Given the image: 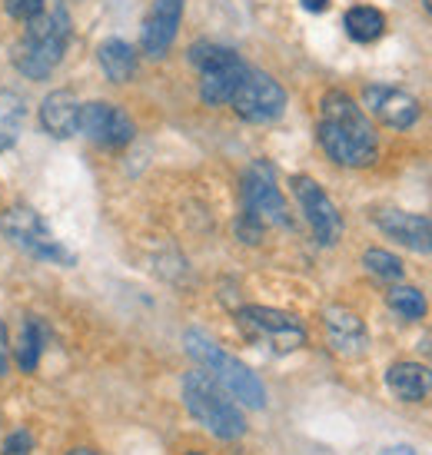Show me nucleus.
<instances>
[{"instance_id": "f257e3e1", "label": "nucleus", "mask_w": 432, "mask_h": 455, "mask_svg": "<svg viewBox=\"0 0 432 455\" xmlns=\"http://www.w3.org/2000/svg\"><path fill=\"white\" fill-rule=\"evenodd\" d=\"M316 133L326 156L340 166H369L376 160V150H380L369 116L343 90H330L323 97Z\"/></svg>"}, {"instance_id": "f03ea898", "label": "nucleus", "mask_w": 432, "mask_h": 455, "mask_svg": "<svg viewBox=\"0 0 432 455\" xmlns=\"http://www.w3.org/2000/svg\"><path fill=\"white\" fill-rule=\"evenodd\" d=\"M24 40L13 51V67L24 76H47L64 60L70 44V11L64 0H37V7L24 20Z\"/></svg>"}, {"instance_id": "7ed1b4c3", "label": "nucleus", "mask_w": 432, "mask_h": 455, "mask_svg": "<svg viewBox=\"0 0 432 455\" xmlns=\"http://www.w3.org/2000/svg\"><path fill=\"white\" fill-rule=\"evenodd\" d=\"M183 403L190 409V416L206 432H213L216 439L233 443V439L246 435V419H243L240 405L233 403V395L206 369L183 376Z\"/></svg>"}, {"instance_id": "20e7f679", "label": "nucleus", "mask_w": 432, "mask_h": 455, "mask_svg": "<svg viewBox=\"0 0 432 455\" xmlns=\"http://www.w3.org/2000/svg\"><path fill=\"white\" fill-rule=\"evenodd\" d=\"M183 346H187V353L200 363V369H206L236 403L250 405V409H263V405H267V386L260 382V376H256L246 363H240L236 355H229L227 349H220L206 332L190 329V332L183 336Z\"/></svg>"}, {"instance_id": "39448f33", "label": "nucleus", "mask_w": 432, "mask_h": 455, "mask_svg": "<svg viewBox=\"0 0 432 455\" xmlns=\"http://www.w3.org/2000/svg\"><path fill=\"white\" fill-rule=\"evenodd\" d=\"M190 64L200 70V97L210 107L229 103L250 67L240 60V53L220 47V44H193Z\"/></svg>"}, {"instance_id": "423d86ee", "label": "nucleus", "mask_w": 432, "mask_h": 455, "mask_svg": "<svg viewBox=\"0 0 432 455\" xmlns=\"http://www.w3.org/2000/svg\"><path fill=\"white\" fill-rule=\"evenodd\" d=\"M0 233L7 236V243H13L20 253L34 256L40 263H60V266L74 263V256L57 243L51 227H47V223L40 220V213H34L30 206H13V210H7V213L0 216Z\"/></svg>"}, {"instance_id": "0eeeda50", "label": "nucleus", "mask_w": 432, "mask_h": 455, "mask_svg": "<svg viewBox=\"0 0 432 455\" xmlns=\"http://www.w3.org/2000/svg\"><path fill=\"white\" fill-rule=\"evenodd\" d=\"M240 329L253 342H263L273 353H296L306 342V326L292 313L283 309H269V306H243L236 313Z\"/></svg>"}, {"instance_id": "6e6552de", "label": "nucleus", "mask_w": 432, "mask_h": 455, "mask_svg": "<svg viewBox=\"0 0 432 455\" xmlns=\"http://www.w3.org/2000/svg\"><path fill=\"white\" fill-rule=\"evenodd\" d=\"M243 213L256 220L260 227H290L286 200L276 183V170L267 160H256L243 173Z\"/></svg>"}, {"instance_id": "1a4fd4ad", "label": "nucleus", "mask_w": 432, "mask_h": 455, "mask_svg": "<svg viewBox=\"0 0 432 455\" xmlns=\"http://www.w3.org/2000/svg\"><path fill=\"white\" fill-rule=\"evenodd\" d=\"M229 107L236 110L240 120L246 124H269L286 110V93L283 87L263 70H246V76L240 80V87L233 93Z\"/></svg>"}, {"instance_id": "9d476101", "label": "nucleus", "mask_w": 432, "mask_h": 455, "mask_svg": "<svg viewBox=\"0 0 432 455\" xmlns=\"http://www.w3.org/2000/svg\"><path fill=\"white\" fill-rule=\"evenodd\" d=\"M290 187L296 203H300V210L306 213V223L313 229V236L323 246H332V243L343 236V216L336 210V203L326 196V190L319 187L316 180L309 177H292Z\"/></svg>"}, {"instance_id": "9b49d317", "label": "nucleus", "mask_w": 432, "mask_h": 455, "mask_svg": "<svg viewBox=\"0 0 432 455\" xmlns=\"http://www.w3.org/2000/svg\"><path fill=\"white\" fill-rule=\"evenodd\" d=\"M80 133L90 140V143H97V147H127L137 127H133V120H130L120 107L114 103H80Z\"/></svg>"}, {"instance_id": "f8f14e48", "label": "nucleus", "mask_w": 432, "mask_h": 455, "mask_svg": "<svg viewBox=\"0 0 432 455\" xmlns=\"http://www.w3.org/2000/svg\"><path fill=\"white\" fill-rule=\"evenodd\" d=\"M363 100H366L369 114L393 130H409L416 120H420V100L399 87L372 84V87L363 90Z\"/></svg>"}, {"instance_id": "ddd939ff", "label": "nucleus", "mask_w": 432, "mask_h": 455, "mask_svg": "<svg viewBox=\"0 0 432 455\" xmlns=\"http://www.w3.org/2000/svg\"><path fill=\"white\" fill-rule=\"evenodd\" d=\"M180 20H183V0H153L150 13L143 20V34H140V47L147 57L160 60L166 57V51L173 47L180 30Z\"/></svg>"}, {"instance_id": "4468645a", "label": "nucleus", "mask_w": 432, "mask_h": 455, "mask_svg": "<svg viewBox=\"0 0 432 455\" xmlns=\"http://www.w3.org/2000/svg\"><path fill=\"white\" fill-rule=\"evenodd\" d=\"M376 227L389 236V240L403 243L416 253H432V216L406 213V210H380L376 213Z\"/></svg>"}, {"instance_id": "2eb2a0df", "label": "nucleus", "mask_w": 432, "mask_h": 455, "mask_svg": "<svg viewBox=\"0 0 432 455\" xmlns=\"http://www.w3.org/2000/svg\"><path fill=\"white\" fill-rule=\"evenodd\" d=\"M326 336H330V346L340 355H363L369 349V329L366 323L353 313V309H343V306H330L326 309Z\"/></svg>"}, {"instance_id": "dca6fc26", "label": "nucleus", "mask_w": 432, "mask_h": 455, "mask_svg": "<svg viewBox=\"0 0 432 455\" xmlns=\"http://www.w3.org/2000/svg\"><path fill=\"white\" fill-rule=\"evenodd\" d=\"M40 127L47 130L51 137L67 140L74 137L80 127V103L70 90H53L40 103Z\"/></svg>"}, {"instance_id": "f3484780", "label": "nucleus", "mask_w": 432, "mask_h": 455, "mask_svg": "<svg viewBox=\"0 0 432 455\" xmlns=\"http://www.w3.org/2000/svg\"><path fill=\"white\" fill-rule=\"evenodd\" d=\"M386 386L403 403H422L432 392V369L422 366V363H396L386 372Z\"/></svg>"}, {"instance_id": "a211bd4d", "label": "nucleus", "mask_w": 432, "mask_h": 455, "mask_svg": "<svg viewBox=\"0 0 432 455\" xmlns=\"http://www.w3.org/2000/svg\"><path fill=\"white\" fill-rule=\"evenodd\" d=\"M97 60H100L107 80H114V84H127L137 74V51L120 37L103 40L100 51H97Z\"/></svg>"}, {"instance_id": "6ab92c4d", "label": "nucleus", "mask_w": 432, "mask_h": 455, "mask_svg": "<svg viewBox=\"0 0 432 455\" xmlns=\"http://www.w3.org/2000/svg\"><path fill=\"white\" fill-rule=\"evenodd\" d=\"M44 346H47V326L44 319L27 316L24 326H20V336H17V366L24 372H34L40 366V355H44Z\"/></svg>"}, {"instance_id": "aec40b11", "label": "nucleus", "mask_w": 432, "mask_h": 455, "mask_svg": "<svg viewBox=\"0 0 432 455\" xmlns=\"http://www.w3.org/2000/svg\"><path fill=\"white\" fill-rule=\"evenodd\" d=\"M27 120V100L17 90H0V153L11 150Z\"/></svg>"}, {"instance_id": "412c9836", "label": "nucleus", "mask_w": 432, "mask_h": 455, "mask_svg": "<svg viewBox=\"0 0 432 455\" xmlns=\"http://www.w3.org/2000/svg\"><path fill=\"white\" fill-rule=\"evenodd\" d=\"M343 24H346V34L356 40V44H372V40H380L386 34V17H382V11L369 7V4L349 7Z\"/></svg>"}, {"instance_id": "4be33fe9", "label": "nucleus", "mask_w": 432, "mask_h": 455, "mask_svg": "<svg viewBox=\"0 0 432 455\" xmlns=\"http://www.w3.org/2000/svg\"><path fill=\"white\" fill-rule=\"evenodd\" d=\"M386 303H389V309H393L396 316L409 319V323L422 319V316H426V309H429L426 296H422L416 286H393V290H389V296H386Z\"/></svg>"}, {"instance_id": "5701e85b", "label": "nucleus", "mask_w": 432, "mask_h": 455, "mask_svg": "<svg viewBox=\"0 0 432 455\" xmlns=\"http://www.w3.org/2000/svg\"><path fill=\"white\" fill-rule=\"evenodd\" d=\"M363 263H366V269L372 276L389 279V283H399V279H403V263H399L393 253H386V250H366Z\"/></svg>"}, {"instance_id": "b1692460", "label": "nucleus", "mask_w": 432, "mask_h": 455, "mask_svg": "<svg viewBox=\"0 0 432 455\" xmlns=\"http://www.w3.org/2000/svg\"><path fill=\"white\" fill-rule=\"evenodd\" d=\"M30 452H34V435L27 429H13L4 439V452L0 455H30Z\"/></svg>"}, {"instance_id": "393cba45", "label": "nucleus", "mask_w": 432, "mask_h": 455, "mask_svg": "<svg viewBox=\"0 0 432 455\" xmlns=\"http://www.w3.org/2000/svg\"><path fill=\"white\" fill-rule=\"evenodd\" d=\"M4 7H7V13H11L13 20H27L30 11L37 7V0H4Z\"/></svg>"}, {"instance_id": "a878e982", "label": "nucleus", "mask_w": 432, "mask_h": 455, "mask_svg": "<svg viewBox=\"0 0 432 455\" xmlns=\"http://www.w3.org/2000/svg\"><path fill=\"white\" fill-rule=\"evenodd\" d=\"M11 369V339H7V326L0 319V376Z\"/></svg>"}, {"instance_id": "bb28decb", "label": "nucleus", "mask_w": 432, "mask_h": 455, "mask_svg": "<svg viewBox=\"0 0 432 455\" xmlns=\"http://www.w3.org/2000/svg\"><path fill=\"white\" fill-rule=\"evenodd\" d=\"M300 4H303L309 13H323L326 7H330V0H300Z\"/></svg>"}, {"instance_id": "cd10ccee", "label": "nucleus", "mask_w": 432, "mask_h": 455, "mask_svg": "<svg viewBox=\"0 0 432 455\" xmlns=\"http://www.w3.org/2000/svg\"><path fill=\"white\" fill-rule=\"evenodd\" d=\"M380 455H416L412 445H389V449H382Z\"/></svg>"}, {"instance_id": "c85d7f7f", "label": "nucleus", "mask_w": 432, "mask_h": 455, "mask_svg": "<svg viewBox=\"0 0 432 455\" xmlns=\"http://www.w3.org/2000/svg\"><path fill=\"white\" fill-rule=\"evenodd\" d=\"M67 455H100V452H93V449H70Z\"/></svg>"}, {"instance_id": "c756f323", "label": "nucleus", "mask_w": 432, "mask_h": 455, "mask_svg": "<svg viewBox=\"0 0 432 455\" xmlns=\"http://www.w3.org/2000/svg\"><path fill=\"white\" fill-rule=\"evenodd\" d=\"M422 4H426V11H429V13H432V0H422Z\"/></svg>"}, {"instance_id": "7c9ffc66", "label": "nucleus", "mask_w": 432, "mask_h": 455, "mask_svg": "<svg viewBox=\"0 0 432 455\" xmlns=\"http://www.w3.org/2000/svg\"><path fill=\"white\" fill-rule=\"evenodd\" d=\"M426 349H429V353H432V336H429V339H426Z\"/></svg>"}, {"instance_id": "2f4dec72", "label": "nucleus", "mask_w": 432, "mask_h": 455, "mask_svg": "<svg viewBox=\"0 0 432 455\" xmlns=\"http://www.w3.org/2000/svg\"><path fill=\"white\" fill-rule=\"evenodd\" d=\"M190 455H200V452H190Z\"/></svg>"}]
</instances>
